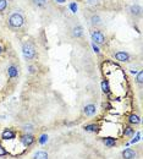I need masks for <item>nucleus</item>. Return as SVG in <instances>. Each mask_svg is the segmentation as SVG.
Returning a JSON list of instances; mask_svg holds the SVG:
<instances>
[{"label":"nucleus","instance_id":"5701e85b","mask_svg":"<svg viewBox=\"0 0 143 159\" xmlns=\"http://www.w3.org/2000/svg\"><path fill=\"white\" fill-rule=\"evenodd\" d=\"M84 2L89 6H97L99 5V0H84Z\"/></svg>","mask_w":143,"mask_h":159},{"label":"nucleus","instance_id":"423d86ee","mask_svg":"<svg viewBox=\"0 0 143 159\" xmlns=\"http://www.w3.org/2000/svg\"><path fill=\"white\" fill-rule=\"evenodd\" d=\"M7 77L11 82H16L20 78V67L16 64H10L7 66Z\"/></svg>","mask_w":143,"mask_h":159},{"label":"nucleus","instance_id":"2eb2a0df","mask_svg":"<svg viewBox=\"0 0 143 159\" xmlns=\"http://www.w3.org/2000/svg\"><path fill=\"white\" fill-rule=\"evenodd\" d=\"M102 141L107 148H114L117 144L116 138H112V137H104V138H102Z\"/></svg>","mask_w":143,"mask_h":159},{"label":"nucleus","instance_id":"aec40b11","mask_svg":"<svg viewBox=\"0 0 143 159\" xmlns=\"http://www.w3.org/2000/svg\"><path fill=\"white\" fill-rule=\"evenodd\" d=\"M27 69H28V72H30L31 75H33V73H37V71H38V67H37V65H35V64H32V63L28 64Z\"/></svg>","mask_w":143,"mask_h":159},{"label":"nucleus","instance_id":"f03ea898","mask_svg":"<svg viewBox=\"0 0 143 159\" xmlns=\"http://www.w3.org/2000/svg\"><path fill=\"white\" fill-rule=\"evenodd\" d=\"M7 25L11 30H18L25 25V16L21 11H15L7 17Z\"/></svg>","mask_w":143,"mask_h":159},{"label":"nucleus","instance_id":"a878e982","mask_svg":"<svg viewBox=\"0 0 143 159\" xmlns=\"http://www.w3.org/2000/svg\"><path fill=\"white\" fill-rule=\"evenodd\" d=\"M2 52H4V49H2V47H1V44H0V55L2 54Z\"/></svg>","mask_w":143,"mask_h":159},{"label":"nucleus","instance_id":"393cba45","mask_svg":"<svg viewBox=\"0 0 143 159\" xmlns=\"http://www.w3.org/2000/svg\"><path fill=\"white\" fill-rule=\"evenodd\" d=\"M102 87H103V91L104 92H109V88H108V85L105 83V82H103L102 83Z\"/></svg>","mask_w":143,"mask_h":159},{"label":"nucleus","instance_id":"dca6fc26","mask_svg":"<svg viewBox=\"0 0 143 159\" xmlns=\"http://www.w3.org/2000/svg\"><path fill=\"white\" fill-rule=\"evenodd\" d=\"M84 131L87 132H92V133H97L99 130H100V125L99 124H87L83 126Z\"/></svg>","mask_w":143,"mask_h":159},{"label":"nucleus","instance_id":"0eeeda50","mask_svg":"<svg viewBox=\"0 0 143 159\" xmlns=\"http://www.w3.org/2000/svg\"><path fill=\"white\" fill-rule=\"evenodd\" d=\"M140 157H141V152L138 149L126 148L121 152V158L122 159H138Z\"/></svg>","mask_w":143,"mask_h":159},{"label":"nucleus","instance_id":"4be33fe9","mask_svg":"<svg viewBox=\"0 0 143 159\" xmlns=\"http://www.w3.org/2000/svg\"><path fill=\"white\" fill-rule=\"evenodd\" d=\"M7 7V0H0V12H4Z\"/></svg>","mask_w":143,"mask_h":159},{"label":"nucleus","instance_id":"9d476101","mask_svg":"<svg viewBox=\"0 0 143 159\" xmlns=\"http://www.w3.org/2000/svg\"><path fill=\"white\" fill-rule=\"evenodd\" d=\"M114 59L117 60V61H120V63H129L131 60V55L127 52L119 50V52L114 53Z\"/></svg>","mask_w":143,"mask_h":159},{"label":"nucleus","instance_id":"f3484780","mask_svg":"<svg viewBox=\"0 0 143 159\" xmlns=\"http://www.w3.org/2000/svg\"><path fill=\"white\" fill-rule=\"evenodd\" d=\"M31 4H32L35 7L43 9V7L47 6V0H31Z\"/></svg>","mask_w":143,"mask_h":159},{"label":"nucleus","instance_id":"ddd939ff","mask_svg":"<svg viewBox=\"0 0 143 159\" xmlns=\"http://www.w3.org/2000/svg\"><path fill=\"white\" fill-rule=\"evenodd\" d=\"M15 137H16V131L12 128H5L1 133L2 140H14Z\"/></svg>","mask_w":143,"mask_h":159},{"label":"nucleus","instance_id":"7ed1b4c3","mask_svg":"<svg viewBox=\"0 0 143 159\" xmlns=\"http://www.w3.org/2000/svg\"><path fill=\"white\" fill-rule=\"evenodd\" d=\"M91 38H92L93 43L97 44V45H99V47H104L108 43L107 36L104 34V32L102 31V30H94L93 28L91 31Z\"/></svg>","mask_w":143,"mask_h":159},{"label":"nucleus","instance_id":"6ab92c4d","mask_svg":"<svg viewBox=\"0 0 143 159\" xmlns=\"http://www.w3.org/2000/svg\"><path fill=\"white\" fill-rule=\"evenodd\" d=\"M135 82L140 86V90L142 88V83H143V71L142 70H140L138 72H137V76H136V78H135Z\"/></svg>","mask_w":143,"mask_h":159},{"label":"nucleus","instance_id":"b1692460","mask_svg":"<svg viewBox=\"0 0 143 159\" xmlns=\"http://www.w3.org/2000/svg\"><path fill=\"white\" fill-rule=\"evenodd\" d=\"M55 4H60V5H63V4H66L67 2V0H53Z\"/></svg>","mask_w":143,"mask_h":159},{"label":"nucleus","instance_id":"4468645a","mask_svg":"<svg viewBox=\"0 0 143 159\" xmlns=\"http://www.w3.org/2000/svg\"><path fill=\"white\" fill-rule=\"evenodd\" d=\"M32 159H51L50 158V154L47 152V151H43V149H39L33 153Z\"/></svg>","mask_w":143,"mask_h":159},{"label":"nucleus","instance_id":"6e6552de","mask_svg":"<svg viewBox=\"0 0 143 159\" xmlns=\"http://www.w3.org/2000/svg\"><path fill=\"white\" fill-rule=\"evenodd\" d=\"M20 141H21V143H22L26 148H28V147H31V146H33V144L36 143V137H35L32 133L25 132V133H22V135L20 136Z\"/></svg>","mask_w":143,"mask_h":159},{"label":"nucleus","instance_id":"f8f14e48","mask_svg":"<svg viewBox=\"0 0 143 159\" xmlns=\"http://www.w3.org/2000/svg\"><path fill=\"white\" fill-rule=\"evenodd\" d=\"M127 124L132 127L138 126V125L141 124V116H140L138 114H135V113L130 114V115L127 116Z\"/></svg>","mask_w":143,"mask_h":159},{"label":"nucleus","instance_id":"39448f33","mask_svg":"<svg viewBox=\"0 0 143 159\" xmlns=\"http://www.w3.org/2000/svg\"><path fill=\"white\" fill-rule=\"evenodd\" d=\"M89 25L94 28V30H102L103 27H104V20H103V17L99 15V14H97V12H93V14H91V16H89Z\"/></svg>","mask_w":143,"mask_h":159},{"label":"nucleus","instance_id":"412c9836","mask_svg":"<svg viewBox=\"0 0 143 159\" xmlns=\"http://www.w3.org/2000/svg\"><path fill=\"white\" fill-rule=\"evenodd\" d=\"M6 156H9V152H7V149L0 143V158H2V157H6Z\"/></svg>","mask_w":143,"mask_h":159},{"label":"nucleus","instance_id":"1a4fd4ad","mask_svg":"<svg viewBox=\"0 0 143 159\" xmlns=\"http://www.w3.org/2000/svg\"><path fill=\"white\" fill-rule=\"evenodd\" d=\"M82 114L86 116V118H92L97 114V105L93 104V103H88L83 107L82 109Z\"/></svg>","mask_w":143,"mask_h":159},{"label":"nucleus","instance_id":"20e7f679","mask_svg":"<svg viewBox=\"0 0 143 159\" xmlns=\"http://www.w3.org/2000/svg\"><path fill=\"white\" fill-rule=\"evenodd\" d=\"M83 27L80 22H73L71 26L69 27V36L71 37L72 39H80L83 37Z\"/></svg>","mask_w":143,"mask_h":159},{"label":"nucleus","instance_id":"9b49d317","mask_svg":"<svg viewBox=\"0 0 143 159\" xmlns=\"http://www.w3.org/2000/svg\"><path fill=\"white\" fill-rule=\"evenodd\" d=\"M127 12H129L132 17L137 19V17H140V16L142 15V6H141L140 4H132V5L129 6Z\"/></svg>","mask_w":143,"mask_h":159},{"label":"nucleus","instance_id":"f257e3e1","mask_svg":"<svg viewBox=\"0 0 143 159\" xmlns=\"http://www.w3.org/2000/svg\"><path fill=\"white\" fill-rule=\"evenodd\" d=\"M21 49H22V55L25 58V60L27 63H33L38 58V52L35 44L31 40H25L21 44Z\"/></svg>","mask_w":143,"mask_h":159},{"label":"nucleus","instance_id":"a211bd4d","mask_svg":"<svg viewBox=\"0 0 143 159\" xmlns=\"http://www.w3.org/2000/svg\"><path fill=\"white\" fill-rule=\"evenodd\" d=\"M124 135L126 136V137H132L133 135H135V127H132V126H126L125 128H124Z\"/></svg>","mask_w":143,"mask_h":159}]
</instances>
